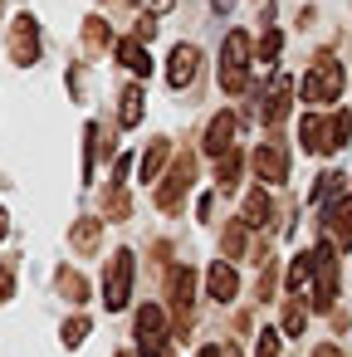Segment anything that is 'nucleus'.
<instances>
[{
	"mask_svg": "<svg viewBox=\"0 0 352 357\" xmlns=\"http://www.w3.org/2000/svg\"><path fill=\"white\" fill-rule=\"evenodd\" d=\"M196 181V157H176V167H171V176L162 181V191H157V206L162 211H176L181 206V191Z\"/></svg>",
	"mask_w": 352,
	"mask_h": 357,
	"instance_id": "obj_10",
	"label": "nucleus"
},
{
	"mask_svg": "<svg viewBox=\"0 0 352 357\" xmlns=\"http://www.w3.org/2000/svg\"><path fill=\"white\" fill-rule=\"evenodd\" d=\"M137 342H142V347L167 342V308H162V303H142V308H137Z\"/></svg>",
	"mask_w": 352,
	"mask_h": 357,
	"instance_id": "obj_13",
	"label": "nucleus"
},
{
	"mask_svg": "<svg viewBox=\"0 0 352 357\" xmlns=\"http://www.w3.org/2000/svg\"><path fill=\"white\" fill-rule=\"evenodd\" d=\"M201 357H225V347H201Z\"/></svg>",
	"mask_w": 352,
	"mask_h": 357,
	"instance_id": "obj_35",
	"label": "nucleus"
},
{
	"mask_svg": "<svg viewBox=\"0 0 352 357\" xmlns=\"http://www.w3.org/2000/svg\"><path fill=\"white\" fill-rule=\"evenodd\" d=\"M84 45H89V54H98V50L108 45V25H103V20H89V25H84Z\"/></svg>",
	"mask_w": 352,
	"mask_h": 357,
	"instance_id": "obj_24",
	"label": "nucleus"
},
{
	"mask_svg": "<svg viewBox=\"0 0 352 357\" xmlns=\"http://www.w3.org/2000/svg\"><path fill=\"white\" fill-rule=\"evenodd\" d=\"M10 289H15V279H10L6 269H0V303H6V298H10Z\"/></svg>",
	"mask_w": 352,
	"mask_h": 357,
	"instance_id": "obj_33",
	"label": "nucleus"
},
{
	"mask_svg": "<svg viewBox=\"0 0 352 357\" xmlns=\"http://www.w3.org/2000/svg\"><path fill=\"white\" fill-rule=\"evenodd\" d=\"M6 235H10V215H6V211H0V240H6Z\"/></svg>",
	"mask_w": 352,
	"mask_h": 357,
	"instance_id": "obj_34",
	"label": "nucleus"
},
{
	"mask_svg": "<svg viewBox=\"0 0 352 357\" xmlns=\"http://www.w3.org/2000/svg\"><path fill=\"white\" fill-rule=\"evenodd\" d=\"M162 167H167V137H157L147 152H142V181H152V176H162Z\"/></svg>",
	"mask_w": 352,
	"mask_h": 357,
	"instance_id": "obj_19",
	"label": "nucleus"
},
{
	"mask_svg": "<svg viewBox=\"0 0 352 357\" xmlns=\"http://www.w3.org/2000/svg\"><path fill=\"white\" fill-rule=\"evenodd\" d=\"M215 176H220V186H225V191H235V181H240V157H235V152H230V157H220V162H215Z\"/></svg>",
	"mask_w": 352,
	"mask_h": 357,
	"instance_id": "obj_22",
	"label": "nucleus"
},
{
	"mask_svg": "<svg viewBox=\"0 0 352 357\" xmlns=\"http://www.w3.org/2000/svg\"><path fill=\"white\" fill-rule=\"evenodd\" d=\"M313 259H318V269H313V308L328 313L337 303V250L332 245H313Z\"/></svg>",
	"mask_w": 352,
	"mask_h": 357,
	"instance_id": "obj_4",
	"label": "nucleus"
},
{
	"mask_svg": "<svg viewBox=\"0 0 352 357\" xmlns=\"http://www.w3.org/2000/svg\"><path fill=\"white\" fill-rule=\"evenodd\" d=\"M220 245H225V255H230V259H235V255H245V225H230Z\"/></svg>",
	"mask_w": 352,
	"mask_h": 357,
	"instance_id": "obj_27",
	"label": "nucleus"
},
{
	"mask_svg": "<svg viewBox=\"0 0 352 357\" xmlns=\"http://www.w3.org/2000/svg\"><path fill=\"white\" fill-rule=\"evenodd\" d=\"M40 54H45V45H40V25H35V15H20V20L10 25V59H15L20 69H30Z\"/></svg>",
	"mask_w": 352,
	"mask_h": 357,
	"instance_id": "obj_6",
	"label": "nucleus"
},
{
	"mask_svg": "<svg viewBox=\"0 0 352 357\" xmlns=\"http://www.w3.org/2000/svg\"><path fill=\"white\" fill-rule=\"evenodd\" d=\"M313 269H318V259H313V250H303V255L289 264V289H293V294H303V289H308V279H313Z\"/></svg>",
	"mask_w": 352,
	"mask_h": 357,
	"instance_id": "obj_18",
	"label": "nucleus"
},
{
	"mask_svg": "<svg viewBox=\"0 0 352 357\" xmlns=\"http://www.w3.org/2000/svg\"><path fill=\"white\" fill-rule=\"evenodd\" d=\"M196 69H201V50L196 45H176L171 50V64H167V84L171 89H186L196 79Z\"/></svg>",
	"mask_w": 352,
	"mask_h": 357,
	"instance_id": "obj_11",
	"label": "nucleus"
},
{
	"mask_svg": "<svg viewBox=\"0 0 352 357\" xmlns=\"http://www.w3.org/2000/svg\"><path fill=\"white\" fill-rule=\"evenodd\" d=\"M215 6H220V10H230V6H235V0H215Z\"/></svg>",
	"mask_w": 352,
	"mask_h": 357,
	"instance_id": "obj_36",
	"label": "nucleus"
},
{
	"mask_svg": "<svg viewBox=\"0 0 352 357\" xmlns=\"http://www.w3.org/2000/svg\"><path fill=\"white\" fill-rule=\"evenodd\" d=\"M98 230H103L98 220H79V225H74V250H79V255H93V250H98Z\"/></svg>",
	"mask_w": 352,
	"mask_h": 357,
	"instance_id": "obj_20",
	"label": "nucleus"
},
{
	"mask_svg": "<svg viewBox=\"0 0 352 357\" xmlns=\"http://www.w3.org/2000/svg\"><path fill=\"white\" fill-rule=\"evenodd\" d=\"M254 54H259V59H264V64H274V59H279V54H284V40H279V30H269V35H264V40H259V50H254Z\"/></svg>",
	"mask_w": 352,
	"mask_h": 357,
	"instance_id": "obj_25",
	"label": "nucleus"
},
{
	"mask_svg": "<svg viewBox=\"0 0 352 357\" xmlns=\"http://www.w3.org/2000/svg\"><path fill=\"white\" fill-rule=\"evenodd\" d=\"M245 74H250V35L230 30V40L220 45V84H225V93H240Z\"/></svg>",
	"mask_w": 352,
	"mask_h": 357,
	"instance_id": "obj_3",
	"label": "nucleus"
},
{
	"mask_svg": "<svg viewBox=\"0 0 352 357\" xmlns=\"http://www.w3.org/2000/svg\"><path fill=\"white\" fill-rule=\"evenodd\" d=\"M289 93H293V89H289V74H269V89H264V113H259L269 128L289 118Z\"/></svg>",
	"mask_w": 352,
	"mask_h": 357,
	"instance_id": "obj_12",
	"label": "nucleus"
},
{
	"mask_svg": "<svg viewBox=\"0 0 352 357\" xmlns=\"http://www.w3.org/2000/svg\"><path fill=\"white\" fill-rule=\"evenodd\" d=\"M303 323H308V313H303V303H289V318H284V333H303Z\"/></svg>",
	"mask_w": 352,
	"mask_h": 357,
	"instance_id": "obj_29",
	"label": "nucleus"
},
{
	"mask_svg": "<svg viewBox=\"0 0 352 357\" xmlns=\"http://www.w3.org/2000/svg\"><path fill=\"white\" fill-rule=\"evenodd\" d=\"M59 289H64L74 303H84V298H89V284H84V274H59Z\"/></svg>",
	"mask_w": 352,
	"mask_h": 357,
	"instance_id": "obj_26",
	"label": "nucleus"
},
{
	"mask_svg": "<svg viewBox=\"0 0 352 357\" xmlns=\"http://www.w3.org/2000/svg\"><path fill=\"white\" fill-rule=\"evenodd\" d=\"M59 337H64L69 347H74V342H84V337H89V318H84V313H74V318H64V328H59Z\"/></svg>",
	"mask_w": 352,
	"mask_h": 357,
	"instance_id": "obj_23",
	"label": "nucleus"
},
{
	"mask_svg": "<svg viewBox=\"0 0 352 357\" xmlns=\"http://www.w3.org/2000/svg\"><path fill=\"white\" fill-rule=\"evenodd\" d=\"M191 303H196V274H191L186 264H176V269H171V308H176V328H181V333H186L191 318H196Z\"/></svg>",
	"mask_w": 352,
	"mask_h": 357,
	"instance_id": "obj_8",
	"label": "nucleus"
},
{
	"mask_svg": "<svg viewBox=\"0 0 352 357\" xmlns=\"http://www.w3.org/2000/svg\"><path fill=\"white\" fill-rule=\"evenodd\" d=\"M254 357H279V333H274V328H264V333H259V347H254Z\"/></svg>",
	"mask_w": 352,
	"mask_h": 357,
	"instance_id": "obj_28",
	"label": "nucleus"
},
{
	"mask_svg": "<svg viewBox=\"0 0 352 357\" xmlns=\"http://www.w3.org/2000/svg\"><path fill=\"white\" fill-rule=\"evenodd\" d=\"M118 108H123V113H118V123H123V128H132V123L142 118V93H137V89H128V93L118 98Z\"/></svg>",
	"mask_w": 352,
	"mask_h": 357,
	"instance_id": "obj_21",
	"label": "nucleus"
},
{
	"mask_svg": "<svg viewBox=\"0 0 352 357\" xmlns=\"http://www.w3.org/2000/svg\"><path fill=\"white\" fill-rule=\"evenodd\" d=\"M128 294H132V250H118L108 274H103V298L118 313V308H128Z\"/></svg>",
	"mask_w": 352,
	"mask_h": 357,
	"instance_id": "obj_5",
	"label": "nucleus"
},
{
	"mask_svg": "<svg viewBox=\"0 0 352 357\" xmlns=\"http://www.w3.org/2000/svg\"><path fill=\"white\" fill-rule=\"evenodd\" d=\"M313 357H347L337 342H323V347H313Z\"/></svg>",
	"mask_w": 352,
	"mask_h": 357,
	"instance_id": "obj_31",
	"label": "nucleus"
},
{
	"mask_svg": "<svg viewBox=\"0 0 352 357\" xmlns=\"http://www.w3.org/2000/svg\"><path fill=\"white\" fill-rule=\"evenodd\" d=\"M142 357H176V352H171V342H152V347H142Z\"/></svg>",
	"mask_w": 352,
	"mask_h": 357,
	"instance_id": "obj_30",
	"label": "nucleus"
},
{
	"mask_svg": "<svg viewBox=\"0 0 352 357\" xmlns=\"http://www.w3.org/2000/svg\"><path fill=\"white\" fill-rule=\"evenodd\" d=\"M352 137V118L347 113H308L303 118V128H298V142L308 147V152H318V157H332V152H342V142Z\"/></svg>",
	"mask_w": 352,
	"mask_h": 357,
	"instance_id": "obj_1",
	"label": "nucleus"
},
{
	"mask_svg": "<svg viewBox=\"0 0 352 357\" xmlns=\"http://www.w3.org/2000/svg\"><path fill=\"white\" fill-rule=\"evenodd\" d=\"M113 59H118L123 69H132V74H152V54H147V50H142L137 40H118Z\"/></svg>",
	"mask_w": 352,
	"mask_h": 357,
	"instance_id": "obj_16",
	"label": "nucleus"
},
{
	"mask_svg": "<svg viewBox=\"0 0 352 357\" xmlns=\"http://www.w3.org/2000/svg\"><path fill=\"white\" fill-rule=\"evenodd\" d=\"M230 142H235V113H215L211 128H206V152L220 162V157L230 152Z\"/></svg>",
	"mask_w": 352,
	"mask_h": 357,
	"instance_id": "obj_14",
	"label": "nucleus"
},
{
	"mask_svg": "<svg viewBox=\"0 0 352 357\" xmlns=\"http://www.w3.org/2000/svg\"><path fill=\"white\" fill-rule=\"evenodd\" d=\"M254 176H259L264 186H284V181H289V157H284L279 142L254 147Z\"/></svg>",
	"mask_w": 352,
	"mask_h": 357,
	"instance_id": "obj_9",
	"label": "nucleus"
},
{
	"mask_svg": "<svg viewBox=\"0 0 352 357\" xmlns=\"http://www.w3.org/2000/svg\"><path fill=\"white\" fill-rule=\"evenodd\" d=\"M323 230L332 235V245H352V186L337 191L323 211Z\"/></svg>",
	"mask_w": 352,
	"mask_h": 357,
	"instance_id": "obj_7",
	"label": "nucleus"
},
{
	"mask_svg": "<svg viewBox=\"0 0 352 357\" xmlns=\"http://www.w3.org/2000/svg\"><path fill=\"white\" fill-rule=\"evenodd\" d=\"M269 220H274V201H269V186H259L245 201V225H269Z\"/></svg>",
	"mask_w": 352,
	"mask_h": 357,
	"instance_id": "obj_17",
	"label": "nucleus"
},
{
	"mask_svg": "<svg viewBox=\"0 0 352 357\" xmlns=\"http://www.w3.org/2000/svg\"><path fill=\"white\" fill-rule=\"evenodd\" d=\"M157 35V20H137V40H152Z\"/></svg>",
	"mask_w": 352,
	"mask_h": 357,
	"instance_id": "obj_32",
	"label": "nucleus"
},
{
	"mask_svg": "<svg viewBox=\"0 0 352 357\" xmlns=\"http://www.w3.org/2000/svg\"><path fill=\"white\" fill-rule=\"evenodd\" d=\"M235 294H240V274H235V264H230V259L211 264V298H215V303H230Z\"/></svg>",
	"mask_w": 352,
	"mask_h": 357,
	"instance_id": "obj_15",
	"label": "nucleus"
},
{
	"mask_svg": "<svg viewBox=\"0 0 352 357\" xmlns=\"http://www.w3.org/2000/svg\"><path fill=\"white\" fill-rule=\"evenodd\" d=\"M342 64L332 59V54H318L313 64H308V74H303V84H298V93H303V103H332V98H342Z\"/></svg>",
	"mask_w": 352,
	"mask_h": 357,
	"instance_id": "obj_2",
	"label": "nucleus"
}]
</instances>
